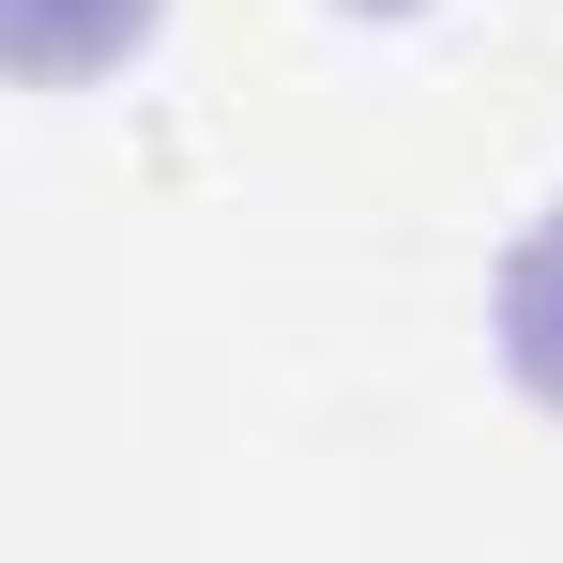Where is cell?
<instances>
[{
    "label": "cell",
    "instance_id": "obj_1",
    "mask_svg": "<svg viewBox=\"0 0 563 563\" xmlns=\"http://www.w3.org/2000/svg\"><path fill=\"white\" fill-rule=\"evenodd\" d=\"M503 366H518V380L563 411V198L533 213V244L503 260Z\"/></svg>",
    "mask_w": 563,
    "mask_h": 563
},
{
    "label": "cell",
    "instance_id": "obj_2",
    "mask_svg": "<svg viewBox=\"0 0 563 563\" xmlns=\"http://www.w3.org/2000/svg\"><path fill=\"white\" fill-rule=\"evenodd\" d=\"M380 15H396V0H380Z\"/></svg>",
    "mask_w": 563,
    "mask_h": 563
}]
</instances>
